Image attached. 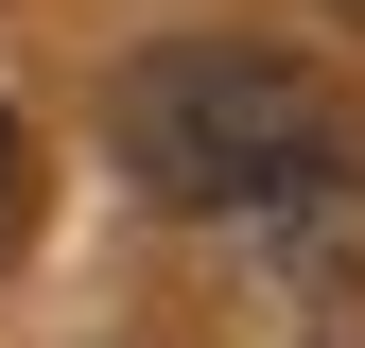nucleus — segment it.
Wrapping results in <instances>:
<instances>
[{
    "mask_svg": "<svg viewBox=\"0 0 365 348\" xmlns=\"http://www.w3.org/2000/svg\"><path fill=\"white\" fill-rule=\"evenodd\" d=\"M105 157L192 227H261V209L348 174V105L261 35H157V53L105 70Z\"/></svg>",
    "mask_w": 365,
    "mask_h": 348,
    "instance_id": "1",
    "label": "nucleus"
},
{
    "mask_svg": "<svg viewBox=\"0 0 365 348\" xmlns=\"http://www.w3.org/2000/svg\"><path fill=\"white\" fill-rule=\"evenodd\" d=\"M0 227H18V105H0Z\"/></svg>",
    "mask_w": 365,
    "mask_h": 348,
    "instance_id": "2",
    "label": "nucleus"
}]
</instances>
